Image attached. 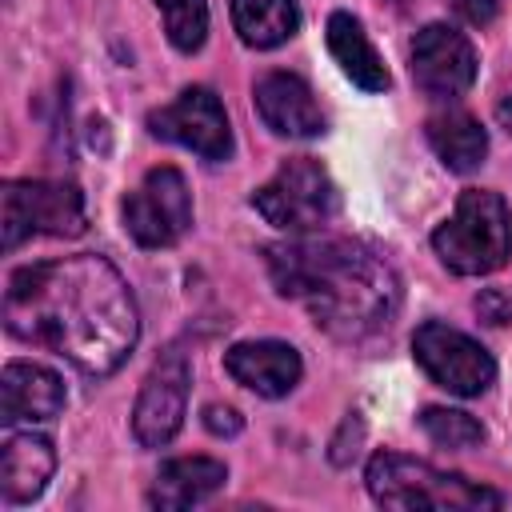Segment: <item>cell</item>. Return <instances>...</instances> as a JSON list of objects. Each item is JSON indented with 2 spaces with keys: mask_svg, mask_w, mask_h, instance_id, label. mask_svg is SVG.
Masks as SVG:
<instances>
[{
  "mask_svg": "<svg viewBox=\"0 0 512 512\" xmlns=\"http://www.w3.org/2000/svg\"><path fill=\"white\" fill-rule=\"evenodd\" d=\"M4 324L12 336L52 348L88 376L116 372L140 340L136 296L96 252L12 272L4 292Z\"/></svg>",
  "mask_w": 512,
  "mask_h": 512,
  "instance_id": "6da1fadb",
  "label": "cell"
},
{
  "mask_svg": "<svg viewBox=\"0 0 512 512\" xmlns=\"http://www.w3.org/2000/svg\"><path fill=\"white\" fill-rule=\"evenodd\" d=\"M264 256L276 292L300 300L332 336L360 340L380 332L400 304V280L392 264L360 240L300 236L272 244Z\"/></svg>",
  "mask_w": 512,
  "mask_h": 512,
  "instance_id": "7a4b0ae2",
  "label": "cell"
},
{
  "mask_svg": "<svg viewBox=\"0 0 512 512\" xmlns=\"http://www.w3.org/2000/svg\"><path fill=\"white\" fill-rule=\"evenodd\" d=\"M364 480H368V492H372L376 504L404 508V512H416V508L480 512V508H500L504 504L492 488L472 484L456 472H440L428 460H412V456H400V452L372 456Z\"/></svg>",
  "mask_w": 512,
  "mask_h": 512,
  "instance_id": "3957f363",
  "label": "cell"
},
{
  "mask_svg": "<svg viewBox=\"0 0 512 512\" xmlns=\"http://www.w3.org/2000/svg\"><path fill=\"white\" fill-rule=\"evenodd\" d=\"M432 248L456 276H488L512 256V216L508 204L488 188H468L456 212L432 232Z\"/></svg>",
  "mask_w": 512,
  "mask_h": 512,
  "instance_id": "277c9868",
  "label": "cell"
},
{
  "mask_svg": "<svg viewBox=\"0 0 512 512\" xmlns=\"http://www.w3.org/2000/svg\"><path fill=\"white\" fill-rule=\"evenodd\" d=\"M252 208L280 232L308 236L320 232L336 212H340V192L324 164L312 156H292L280 164V172L252 192Z\"/></svg>",
  "mask_w": 512,
  "mask_h": 512,
  "instance_id": "5b68a950",
  "label": "cell"
},
{
  "mask_svg": "<svg viewBox=\"0 0 512 512\" xmlns=\"http://www.w3.org/2000/svg\"><path fill=\"white\" fill-rule=\"evenodd\" d=\"M84 196L64 180H8L0 188V236L4 248H20L28 236H80Z\"/></svg>",
  "mask_w": 512,
  "mask_h": 512,
  "instance_id": "8992f818",
  "label": "cell"
},
{
  "mask_svg": "<svg viewBox=\"0 0 512 512\" xmlns=\"http://www.w3.org/2000/svg\"><path fill=\"white\" fill-rule=\"evenodd\" d=\"M124 228L140 248H168L192 224L188 184L172 164L152 168L136 192L124 196Z\"/></svg>",
  "mask_w": 512,
  "mask_h": 512,
  "instance_id": "52a82bcc",
  "label": "cell"
},
{
  "mask_svg": "<svg viewBox=\"0 0 512 512\" xmlns=\"http://www.w3.org/2000/svg\"><path fill=\"white\" fill-rule=\"evenodd\" d=\"M412 356L440 388H448L456 396H480L496 380L492 356L472 336H464V332H456L440 320H428V324L416 328Z\"/></svg>",
  "mask_w": 512,
  "mask_h": 512,
  "instance_id": "ba28073f",
  "label": "cell"
},
{
  "mask_svg": "<svg viewBox=\"0 0 512 512\" xmlns=\"http://www.w3.org/2000/svg\"><path fill=\"white\" fill-rule=\"evenodd\" d=\"M152 136L172 140L188 152H196L200 160H228L232 156V128H228V112L220 104V96L212 88H184L168 108L148 116Z\"/></svg>",
  "mask_w": 512,
  "mask_h": 512,
  "instance_id": "9c48e42d",
  "label": "cell"
},
{
  "mask_svg": "<svg viewBox=\"0 0 512 512\" xmlns=\"http://www.w3.org/2000/svg\"><path fill=\"white\" fill-rule=\"evenodd\" d=\"M184 412H188V360L184 352L172 348L144 376V388L132 408V432L144 448H160L180 432Z\"/></svg>",
  "mask_w": 512,
  "mask_h": 512,
  "instance_id": "30bf717a",
  "label": "cell"
},
{
  "mask_svg": "<svg viewBox=\"0 0 512 512\" xmlns=\"http://www.w3.org/2000/svg\"><path fill=\"white\" fill-rule=\"evenodd\" d=\"M412 80L436 100L468 92L476 80V52L468 36L448 24H424L412 40Z\"/></svg>",
  "mask_w": 512,
  "mask_h": 512,
  "instance_id": "8fae6325",
  "label": "cell"
},
{
  "mask_svg": "<svg viewBox=\"0 0 512 512\" xmlns=\"http://www.w3.org/2000/svg\"><path fill=\"white\" fill-rule=\"evenodd\" d=\"M256 112L260 120L276 132V136H292V140H312L324 132V112L312 96V88L292 76V72H268L256 80Z\"/></svg>",
  "mask_w": 512,
  "mask_h": 512,
  "instance_id": "7c38bea8",
  "label": "cell"
},
{
  "mask_svg": "<svg viewBox=\"0 0 512 512\" xmlns=\"http://www.w3.org/2000/svg\"><path fill=\"white\" fill-rule=\"evenodd\" d=\"M224 368L236 384H244L248 392L256 396H288L296 384H300V352L284 340H248V344H236L224 352Z\"/></svg>",
  "mask_w": 512,
  "mask_h": 512,
  "instance_id": "4fadbf2b",
  "label": "cell"
},
{
  "mask_svg": "<svg viewBox=\"0 0 512 512\" xmlns=\"http://www.w3.org/2000/svg\"><path fill=\"white\" fill-rule=\"evenodd\" d=\"M64 380L44 368V364H32V360H12L0 376V420L4 428L28 420H52L64 412Z\"/></svg>",
  "mask_w": 512,
  "mask_h": 512,
  "instance_id": "5bb4252c",
  "label": "cell"
},
{
  "mask_svg": "<svg viewBox=\"0 0 512 512\" xmlns=\"http://www.w3.org/2000/svg\"><path fill=\"white\" fill-rule=\"evenodd\" d=\"M56 452L36 432H8L0 448V492L8 504H28L48 488Z\"/></svg>",
  "mask_w": 512,
  "mask_h": 512,
  "instance_id": "9a60e30c",
  "label": "cell"
},
{
  "mask_svg": "<svg viewBox=\"0 0 512 512\" xmlns=\"http://www.w3.org/2000/svg\"><path fill=\"white\" fill-rule=\"evenodd\" d=\"M228 480V468L212 456H176L168 464H160L156 480H152V492H148V504L152 508H192L200 500H208L216 488H224Z\"/></svg>",
  "mask_w": 512,
  "mask_h": 512,
  "instance_id": "2e32d148",
  "label": "cell"
},
{
  "mask_svg": "<svg viewBox=\"0 0 512 512\" xmlns=\"http://www.w3.org/2000/svg\"><path fill=\"white\" fill-rule=\"evenodd\" d=\"M328 52L336 56V64L344 68V76L364 88V92H384L388 88V68L380 60V52L372 48L368 32L360 28L356 16L348 12H332L328 16Z\"/></svg>",
  "mask_w": 512,
  "mask_h": 512,
  "instance_id": "e0dca14e",
  "label": "cell"
},
{
  "mask_svg": "<svg viewBox=\"0 0 512 512\" xmlns=\"http://www.w3.org/2000/svg\"><path fill=\"white\" fill-rule=\"evenodd\" d=\"M428 144L452 172H472L488 156V132L468 112H440L428 120Z\"/></svg>",
  "mask_w": 512,
  "mask_h": 512,
  "instance_id": "ac0fdd59",
  "label": "cell"
},
{
  "mask_svg": "<svg viewBox=\"0 0 512 512\" xmlns=\"http://www.w3.org/2000/svg\"><path fill=\"white\" fill-rule=\"evenodd\" d=\"M232 28L248 48H280L300 28L296 0H232Z\"/></svg>",
  "mask_w": 512,
  "mask_h": 512,
  "instance_id": "d6986e66",
  "label": "cell"
},
{
  "mask_svg": "<svg viewBox=\"0 0 512 512\" xmlns=\"http://www.w3.org/2000/svg\"><path fill=\"white\" fill-rule=\"evenodd\" d=\"M176 52H196L208 36V0H156Z\"/></svg>",
  "mask_w": 512,
  "mask_h": 512,
  "instance_id": "ffe728a7",
  "label": "cell"
},
{
  "mask_svg": "<svg viewBox=\"0 0 512 512\" xmlns=\"http://www.w3.org/2000/svg\"><path fill=\"white\" fill-rule=\"evenodd\" d=\"M420 428L436 444H444V448H476L484 440V428H480L476 416H468L460 408H440V404H432V408L420 412Z\"/></svg>",
  "mask_w": 512,
  "mask_h": 512,
  "instance_id": "44dd1931",
  "label": "cell"
},
{
  "mask_svg": "<svg viewBox=\"0 0 512 512\" xmlns=\"http://www.w3.org/2000/svg\"><path fill=\"white\" fill-rule=\"evenodd\" d=\"M448 4H452V12H456L460 20H468V24H476V28L492 24L496 12H500V0H448Z\"/></svg>",
  "mask_w": 512,
  "mask_h": 512,
  "instance_id": "7402d4cb",
  "label": "cell"
},
{
  "mask_svg": "<svg viewBox=\"0 0 512 512\" xmlns=\"http://www.w3.org/2000/svg\"><path fill=\"white\" fill-rule=\"evenodd\" d=\"M476 312H480L488 324H508V320H512V304H508L496 288H488V292L476 296Z\"/></svg>",
  "mask_w": 512,
  "mask_h": 512,
  "instance_id": "603a6c76",
  "label": "cell"
},
{
  "mask_svg": "<svg viewBox=\"0 0 512 512\" xmlns=\"http://www.w3.org/2000/svg\"><path fill=\"white\" fill-rule=\"evenodd\" d=\"M204 428L208 432H216V436H236L240 432V416H236V408H220V404H208L204 408Z\"/></svg>",
  "mask_w": 512,
  "mask_h": 512,
  "instance_id": "cb8c5ba5",
  "label": "cell"
},
{
  "mask_svg": "<svg viewBox=\"0 0 512 512\" xmlns=\"http://www.w3.org/2000/svg\"><path fill=\"white\" fill-rule=\"evenodd\" d=\"M496 120H500V124L512 132V96H504V100L496 104Z\"/></svg>",
  "mask_w": 512,
  "mask_h": 512,
  "instance_id": "d4e9b609",
  "label": "cell"
},
{
  "mask_svg": "<svg viewBox=\"0 0 512 512\" xmlns=\"http://www.w3.org/2000/svg\"><path fill=\"white\" fill-rule=\"evenodd\" d=\"M396 4H400V0H396Z\"/></svg>",
  "mask_w": 512,
  "mask_h": 512,
  "instance_id": "484cf974",
  "label": "cell"
}]
</instances>
